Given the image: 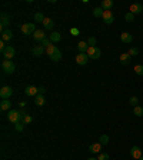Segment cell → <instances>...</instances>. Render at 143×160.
Wrapping results in <instances>:
<instances>
[{
  "label": "cell",
  "mask_w": 143,
  "mask_h": 160,
  "mask_svg": "<svg viewBox=\"0 0 143 160\" xmlns=\"http://www.w3.org/2000/svg\"><path fill=\"white\" fill-rule=\"evenodd\" d=\"M86 53H87L89 59H93V60H97V59L100 57V55H102V50H100L99 47H96V46H94V47H89Z\"/></svg>",
  "instance_id": "obj_4"
},
{
  "label": "cell",
  "mask_w": 143,
  "mask_h": 160,
  "mask_svg": "<svg viewBox=\"0 0 143 160\" xmlns=\"http://www.w3.org/2000/svg\"><path fill=\"white\" fill-rule=\"evenodd\" d=\"M32 36H33V39L37 40V42H42V40L46 39V34H44L43 30H36V32H34Z\"/></svg>",
  "instance_id": "obj_19"
},
{
  "label": "cell",
  "mask_w": 143,
  "mask_h": 160,
  "mask_svg": "<svg viewBox=\"0 0 143 160\" xmlns=\"http://www.w3.org/2000/svg\"><path fill=\"white\" fill-rule=\"evenodd\" d=\"M87 49H89L87 42H79V43H77V50H79V53H86Z\"/></svg>",
  "instance_id": "obj_21"
},
{
  "label": "cell",
  "mask_w": 143,
  "mask_h": 160,
  "mask_svg": "<svg viewBox=\"0 0 143 160\" xmlns=\"http://www.w3.org/2000/svg\"><path fill=\"white\" fill-rule=\"evenodd\" d=\"M125 20H126L127 23L133 22V20H135V14H133V13H130V11H127L126 14H125Z\"/></svg>",
  "instance_id": "obj_31"
},
{
  "label": "cell",
  "mask_w": 143,
  "mask_h": 160,
  "mask_svg": "<svg viewBox=\"0 0 143 160\" xmlns=\"http://www.w3.org/2000/svg\"><path fill=\"white\" fill-rule=\"evenodd\" d=\"M20 30H22L23 34H33L37 29L34 26V23H24V24L20 26Z\"/></svg>",
  "instance_id": "obj_3"
},
{
  "label": "cell",
  "mask_w": 143,
  "mask_h": 160,
  "mask_svg": "<svg viewBox=\"0 0 143 160\" xmlns=\"http://www.w3.org/2000/svg\"><path fill=\"white\" fill-rule=\"evenodd\" d=\"M70 33L73 34V36H79V29H70Z\"/></svg>",
  "instance_id": "obj_39"
},
{
  "label": "cell",
  "mask_w": 143,
  "mask_h": 160,
  "mask_svg": "<svg viewBox=\"0 0 143 160\" xmlns=\"http://www.w3.org/2000/svg\"><path fill=\"white\" fill-rule=\"evenodd\" d=\"M119 60H120L122 64H125V66H126V64H129V63L132 61V56L129 55V53H122Z\"/></svg>",
  "instance_id": "obj_17"
},
{
  "label": "cell",
  "mask_w": 143,
  "mask_h": 160,
  "mask_svg": "<svg viewBox=\"0 0 143 160\" xmlns=\"http://www.w3.org/2000/svg\"><path fill=\"white\" fill-rule=\"evenodd\" d=\"M7 119H9V121H11V123H19V121L22 120V116H20V111L17 110H9V113H7Z\"/></svg>",
  "instance_id": "obj_5"
},
{
  "label": "cell",
  "mask_w": 143,
  "mask_h": 160,
  "mask_svg": "<svg viewBox=\"0 0 143 160\" xmlns=\"http://www.w3.org/2000/svg\"><path fill=\"white\" fill-rule=\"evenodd\" d=\"M22 120H23L22 121L23 124H29V123H32V116H30V115H26V116L23 117Z\"/></svg>",
  "instance_id": "obj_35"
},
{
  "label": "cell",
  "mask_w": 143,
  "mask_h": 160,
  "mask_svg": "<svg viewBox=\"0 0 143 160\" xmlns=\"http://www.w3.org/2000/svg\"><path fill=\"white\" fill-rule=\"evenodd\" d=\"M142 11H143V6L140 3H133L130 6V13H133V14H140Z\"/></svg>",
  "instance_id": "obj_13"
},
{
  "label": "cell",
  "mask_w": 143,
  "mask_h": 160,
  "mask_svg": "<svg viewBox=\"0 0 143 160\" xmlns=\"http://www.w3.org/2000/svg\"><path fill=\"white\" fill-rule=\"evenodd\" d=\"M127 53H129V55L132 56V57H136V56L139 55V49H138V47H130Z\"/></svg>",
  "instance_id": "obj_32"
},
{
  "label": "cell",
  "mask_w": 143,
  "mask_h": 160,
  "mask_svg": "<svg viewBox=\"0 0 143 160\" xmlns=\"http://www.w3.org/2000/svg\"><path fill=\"white\" fill-rule=\"evenodd\" d=\"M10 24V17L7 16L6 13H2V23H0V27H2V32H5V27Z\"/></svg>",
  "instance_id": "obj_12"
},
{
  "label": "cell",
  "mask_w": 143,
  "mask_h": 160,
  "mask_svg": "<svg viewBox=\"0 0 143 160\" xmlns=\"http://www.w3.org/2000/svg\"><path fill=\"white\" fill-rule=\"evenodd\" d=\"M87 160H97V159H94V157H89Z\"/></svg>",
  "instance_id": "obj_42"
},
{
  "label": "cell",
  "mask_w": 143,
  "mask_h": 160,
  "mask_svg": "<svg viewBox=\"0 0 143 160\" xmlns=\"http://www.w3.org/2000/svg\"><path fill=\"white\" fill-rule=\"evenodd\" d=\"M130 156H132L135 160H139L142 157V149H140L139 146H133L132 149H130Z\"/></svg>",
  "instance_id": "obj_11"
},
{
  "label": "cell",
  "mask_w": 143,
  "mask_h": 160,
  "mask_svg": "<svg viewBox=\"0 0 143 160\" xmlns=\"http://www.w3.org/2000/svg\"><path fill=\"white\" fill-rule=\"evenodd\" d=\"M10 107H11V102H10L9 99L2 100V102H0V109H2L3 111H9V110H11Z\"/></svg>",
  "instance_id": "obj_15"
},
{
  "label": "cell",
  "mask_w": 143,
  "mask_h": 160,
  "mask_svg": "<svg viewBox=\"0 0 143 160\" xmlns=\"http://www.w3.org/2000/svg\"><path fill=\"white\" fill-rule=\"evenodd\" d=\"M34 103H36V106H44L46 100H44L43 94H37V96L34 97Z\"/></svg>",
  "instance_id": "obj_25"
},
{
  "label": "cell",
  "mask_w": 143,
  "mask_h": 160,
  "mask_svg": "<svg viewBox=\"0 0 143 160\" xmlns=\"http://www.w3.org/2000/svg\"><path fill=\"white\" fill-rule=\"evenodd\" d=\"M133 115L136 117H142L143 116V107L142 106H136V107H133Z\"/></svg>",
  "instance_id": "obj_26"
},
{
  "label": "cell",
  "mask_w": 143,
  "mask_h": 160,
  "mask_svg": "<svg viewBox=\"0 0 143 160\" xmlns=\"http://www.w3.org/2000/svg\"><path fill=\"white\" fill-rule=\"evenodd\" d=\"M11 94H13V89H11L10 86H3V87L0 89V97L3 100L9 99Z\"/></svg>",
  "instance_id": "obj_6"
},
{
  "label": "cell",
  "mask_w": 143,
  "mask_h": 160,
  "mask_svg": "<svg viewBox=\"0 0 143 160\" xmlns=\"http://www.w3.org/2000/svg\"><path fill=\"white\" fill-rule=\"evenodd\" d=\"M87 60H89L87 53H79V55L76 56V63L79 66H84V64L87 63Z\"/></svg>",
  "instance_id": "obj_10"
},
{
  "label": "cell",
  "mask_w": 143,
  "mask_h": 160,
  "mask_svg": "<svg viewBox=\"0 0 143 160\" xmlns=\"http://www.w3.org/2000/svg\"><path fill=\"white\" fill-rule=\"evenodd\" d=\"M3 57H5L6 60H11V57H14V53H16V50H14V47H11V46H7L3 52Z\"/></svg>",
  "instance_id": "obj_8"
},
{
  "label": "cell",
  "mask_w": 143,
  "mask_h": 160,
  "mask_svg": "<svg viewBox=\"0 0 143 160\" xmlns=\"http://www.w3.org/2000/svg\"><path fill=\"white\" fill-rule=\"evenodd\" d=\"M139 160H143V156H142V157H140V159H139Z\"/></svg>",
  "instance_id": "obj_43"
},
{
  "label": "cell",
  "mask_w": 143,
  "mask_h": 160,
  "mask_svg": "<svg viewBox=\"0 0 143 160\" xmlns=\"http://www.w3.org/2000/svg\"><path fill=\"white\" fill-rule=\"evenodd\" d=\"M87 44H89V47H94L96 46V37H89Z\"/></svg>",
  "instance_id": "obj_37"
},
{
  "label": "cell",
  "mask_w": 143,
  "mask_h": 160,
  "mask_svg": "<svg viewBox=\"0 0 143 160\" xmlns=\"http://www.w3.org/2000/svg\"><path fill=\"white\" fill-rule=\"evenodd\" d=\"M2 69H3V72L6 73V74H13L14 73V70H16V66H14V63L11 60H3L2 61Z\"/></svg>",
  "instance_id": "obj_2"
},
{
  "label": "cell",
  "mask_w": 143,
  "mask_h": 160,
  "mask_svg": "<svg viewBox=\"0 0 143 160\" xmlns=\"http://www.w3.org/2000/svg\"><path fill=\"white\" fill-rule=\"evenodd\" d=\"M135 73L138 76H143V64H136L135 66Z\"/></svg>",
  "instance_id": "obj_30"
},
{
  "label": "cell",
  "mask_w": 143,
  "mask_h": 160,
  "mask_svg": "<svg viewBox=\"0 0 143 160\" xmlns=\"http://www.w3.org/2000/svg\"><path fill=\"white\" fill-rule=\"evenodd\" d=\"M44 52H46L44 47H42V46H34L33 49H32V55L36 56V57H40V56H43Z\"/></svg>",
  "instance_id": "obj_16"
},
{
  "label": "cell",
  "mask_w": 143,
  "mask_h": 160,
  "mask_svg": "<svg viewBox=\"0 0 143 160\" xmlns=\"http://www.w3.org/2000/svg\"><path fill=\"white\" fill-rule=\"evenodd\" d=\"M97 160H109V155H107V153H99Z\"/></svg>",
  "instance_id": "obj_38"
},
{
  "label": "cell",
  "mask_w": 143,
  "mask_h": 160,
  "mask_svg": "<svg viewBox=\"0 0 143 160\" xmlns=\"http://www.w3.org/2000/svg\"><path fill=\"white\" fill-rule=\"evenodd\" d=\"M102 19H103V22H105L106 24H112V23L115 22V16H113L112 10H106L105 13H103Z\"/></svg>",
  "instance_id": "obj_9"
},
{
  "label": "cell",
  "mask_w": 143,
  "mask_h": 160,
  "mask_svg": "<svg viewBox=\"0 0 143 160\" xmlns=\"http://www.w3.org/2000/svg\"><path fill=\"white\" fill-rule=\"evenodd\" d=\"M44 19H46V17L43 16V13H36V14H34V22L36 23H43Z\"/></svg>",
  "instance_id": "obj_28"
},
{
  "label": "cell",
  "mask_w": 143,
  "mask_h": 160,
  "mask_svg": "<svg viewBox=\"0 0 143 160\" xmlns=\"http://www.w3.org/2000/svg\"><path fill=\"white\" fill-rule=\"evenodd\" d=\"M120 40L123 42V43L126 44H130L133 42V36L130 33H127V32H123V33L120 34Z\"/></svg>",
  "instance_id": "obj_14"
},
{
  "label": "cell",
  "mask_w": 143,
  "mask_h": 160,
  "mask_svg": "<svg viewBox=\"0 0 143 160\" xmlns=\"http://www.w3.org/2000/svg\"><path fill=\"white\" fill-rule=\"evenodd\" d=\"M129 103H130L133 107H136V106H139V99L136 97V96H132V97L129 99Z\"/></svg>",
  "instance_id": "obj_33"
},
{
  "label": "cell",
  "mask_w": 143,
  "mask_h": 160,
  "mask_svg": "<svg viewBox=\"0 0 143 160\" xmlns=\"http://www.w3.org/2000/svg\"><path fill=\"white\" fill-rule=\"evenodd\" d=\"M49 39L52 43H57V42L62 40V34L59 33V32H52V33L49 34Z\"/></svg>",
  "instance_id": "obj_18"
},
{
  "label": "cell",
  "mask_w": 143,
  "mask_h": 160,
  "mask_svg": "<svg viewBox=\"0 0 143 160\" xmlns=\"http://www.w3.org/2000/svg\"><path fill=\"white\" fill-rule=\"evenodd\" d=\"M100 7L103 9V10H112V7H113V0H103L102 3H100Z\"/></svg>",
  "instance_id": "obj_20"
},
{
  "label": "cell",
  "mask_w": 143,
  "mask_h": 160,
  "mask_svg": "<svg viewBox=\"0 0 143 160\" xmlns=\"http://www.w3.org/2000/svg\"><path fill=\"white\" fill-rule=\"evenodd\" d=\"M6 47H7V46H6V42H3V40H2V42H0V50L3 52Z\"/></svg>",
  "instance_id": "obj_40"
},
{
  "label": "cell",
  "mask_w": 143,
  "mask_h": 160,
  "mask_svg": "<svg viewBox=\"0 0 143 160\" xmlns=\"http://www.w3.org/2000/svg\"><path fill=\"white\" fill-rule=\"evenodd\" d=\"M50 44H53L52 42H50V39H44V40H42V42H40V46H42V47H46V49L49 47Z\"/></svg>",
  "instance_id": "obj_34"
},
{
  "label": "cell",
  "mask_w": 143,
  "mask_h": 160,
  "mask_svg": "<svg viewBox=\"0 0 143 160\" xmlns=\"http://www.w3.org/2000/svg\"><path fill=\"white\" fill-rule=\"evenodd\" d=\"M46 55L49 56L52 61H60L62 59V52L56 47L55 44H50L49 47L46 49Z\"/></svg>",
  "instance_id": "obj_1"
},
{
  "label": "cell",
  "mask_w": 143,
  "mask_h": 160,
  "mask_svg": "<svg viewBox=\"0 0 143 160\" xmlns=\"http://www.w3.org/2000/svg\"><path fill=\"white\" fill-rule=\"evenodd\" d=\"M24 94L29 96V97H36V96L39 94V87H36V86H33V84H30V86H27V87L24 89Z\"/></svg>",
  "instance_id": "obj_7"
},
{
  "label": "cell",
  "mask_w": 143,
  "mask_h": 160,
  "mask_svg": "<svg viewBox=\"0 0 143 160\" xmlns=\"http://www.w3.org/2000/svg\"><path fill=\"white\" fill-rule=\"evenodd\" d=\"M14 129H16L17 132H23V129H24V124H23L22 121H19V123H16V124H14Z\"/></svg>",
  "instance_id": "obj_36"
},
{
  "label": "cell",
  "mask_w": 143,
  "mask_h": 160,
  "mask_svg": "<svg viewBox=\"0 0 143 160\" xmlns=\"http://www.w3.org/2000/svg\"><path fill=\"white\" fill-rule=\"evenodd\" d=\"M43 27L46 29V30H52V29L55 27V22H53L52 19H49V17H46L43 22Z\"/></svg>",
  "instance_id": "obj_22"
},
{
  "label": "cell",
  "mask_w": 143,
  "mask_h": 160,
  "mask_svg": "<svg viewBox=\"0 0 143 160\" xmlns=\"http://www.w3.org/2000/svg\"><path fill=\"white\" fill-rule=\"evenodd\" d=\"M100 149H102V144H100L99 142L89 146V152H90V153H100Z\"/></svg>",
  "instance_id": "obj_23"
},
{
  "label": "cell",
  "mask_w": 143,
  "mask_h": 160,
  "mask_svg": "<svg viewBox=\"0 0 143 160\" xmlns=\"http://www.w3.org/2000/svg\"><path fill=\"white\" fill-rule=\"evenodd\" d=\"M99 143L102 144V146L107 144V143H109V136H107V134H102V136L99 137Z\"/></svg>",
  "instance_id": "obj_29"
},
{
  "label": "cell",
  "mask_w": 143,
  "mask_h": 160,
  "mask_svg": "<svg viewBox=\"0 0 143 160\" xmlns=\"http://www.w3.org/2000/svg\"><path fill=\"white\" fill-rule=\"evenodd\" d=\"M13 39V33H11V30H5V32H2V40L3 42H9V40Z\"/></svg>",
  "instance_id": "obj_24"
},
{
  "label": "cell",
  "mask_w": 143,
  "mask_h": 160,
  "mask_svg": "<svg viewBox=\"0 0 143 160\" xmlns=\"http://www.w3.org/2000/svg\"><path fill=\"white\" fill-rule=\"evenodd\" d=\"M103 13H105V10H103L102 7H96V9H93V16L94 17H102L103 16Z\"/></svg>",
  "instance_id": "obj_27"
},
{
  "label": "cell",
  "mask_w": 143,
  "mask_h": 160,
  "mask_svg": "<svg viewBox=\"0 0 143 160\" xmlns=\"http://www.w3.org/2000/svg\"><path fill=\"white\" fill-rule=\"evenodd\" d=\"M44 92H46L44 87H39V94H44Z\"/></svg>",
  "instance_id": "obj_41"
}]
</instances>
